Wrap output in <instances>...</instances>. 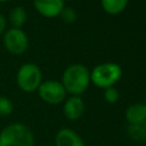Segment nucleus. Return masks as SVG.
Returning <instances> with one entry per match:
<instances>
[{"label":"nucleus","instance_id":"obj_8","mask_svg":"<svg viewBox=\"0 0 146 146\" xmlns=\"http://www.w3.org/2000/svg\"><path fill=\"white\" fill-rule=\"evenodd\" d=\"M63 112L68 120L76 121L84 113V102L80 96H71L65 99Z\"/></svg>","mask_w":146,"mask_h":146},{"label":"nucleus","instance_id":"obj_7","mask_svg":"<svg viewBox=\"0 0 146 146\" xmlns=\"http://www.w3.org/2000/svg\"><path fill=\"white\" fill-rule=\"evenodd\" d=\"M33 6L44 17H56L64 8V0H33Z\"/></svg>","mask_w":146,"mask_h":146},{"label":"nucleus","instance_id":"obj_9","mask_svg":"<svg viewBox=\"0 0 146 146\" xmlns=\"http://www.w3.org/2000/svg\"><path fill=\"white\" fill-rule=\"evenodd\" d=\"M55 146H86L81 136L73 129L63 128L55 136Z\"/></svg>","mask_w":146,"mask_h":146},{"label":"nucleus","instance_id":"obj_3","mask_svg":"<svg viewBox=\"0 0 146 146\" xmlns=\"http://www.w3.org/2000/svg\"><path fill=\"white\" fill-rule=\"evenodd\" d=\"M122 68L116 63H103L94 67L90 73V82L98 88H110L121 79Z\"/></svg>","mask_w":146,"mask_h":146},{"label":"nucleus","instance_id":"obj_2","mask_svg":"<svg viewBox=\"0 0 146 146\" xmlns=\"http://www.w3.org/2000/svg\"><path fill=\"white\" fill-rule=\"evenodd\" d=\"M0 146H34V135L24 123L15 122L0 131Z\"/></svg>","mask_w":146,"mask_h":146},{"label":"nucleus","instance_id":"obj_16","mask_svg":"<svg viewBox=\"0 0 146 146\" xmlns=\"http://www.w3.org/2000/svg\"><path fill=\"white\" fill-rule=\"evenodd\" d=\"M59 15L62 16V19L65 23H73L76 19V13L71 7H64L63 10H62V13Z\"/></svg>","mask_w":146,"mask_h":146},{"label":"nucleus","instance_id":"obj_4","mask_svg":"<svg viewBox=\"0 0 146 146\" xmlns=\"http://www.w3.org/2000/svg\"><path fill=\"white\" fill-rule=\"evenodd\" d=\"M16 82L21 90L25 92H32L38 90L42 82L41 68L33 63L23 64L16 74Z\"/></svg>","mask_w":146,"mask_h":146},{"label":"nucleus","instance_id":"obj_17","mask_svg":"<svg viewBox=\"0 0 146 146\" xmlns=\"http://www.w3.org/2000/svg\"><path fill=\"white\" fill-rule=\"evenodd\" d=\"M6 24H7V23H6L5 16L0 14V34L3 33V31H5V29H6Z\"/></svg>","mask_w":146,"mask_h":146},{"label":"nucleus","instance_id":"obj_5","mask_svg":"<svg viewBox=\"0 0 146 146\" xmlns=\"http://www.w3.org/2000/svg\"><path fill=\"white\" fill-rule=\"evenodd\" d=\"M38 94L43 102L50 105H58L63 103L67 95L62 82L56 80H47L41 82L38 88Z\"/></svg>","mask_w":146,"mask_h":146},{"label":"nucleus","instance_id":"obj_14","mask_svg":"<svg viewBox=\"0 0 146 146\" xmlns=\"http://www.w3.org/2000/svg\"><path fill=\"white\" fill-rule=\"evenodd\" d=\"M13 111H14L13 102L5 96H0V116H8L13 113Z\"/></svg>","mask_w":146,"mask_h":146},{"label":"nucleus","instance_id":"obj_13","mask_svg":"<svg viewBox=\"0 0 146 146\" xmlns=\"http://www.w3.org/2000/svg\"><path fill=\"white\" fill-rule=\"evenodd\" d=\"M128 130L131 137L136 140H144L146 139V122L137 125H129Z\"/></svg>","mask_w":146,"mask_h":146},{"label":"nucleus","instance_id":"obj_18","mask_svg":"<svg viewBox=\"0 0 146 146\" xmlns=\"http://www.w3.org/2000/svg\"><path fill=\"white\" fill-rule=\"evenodd\" d=\"M8 1H10V0H0V2H8Z\"/></svg>","mask_w":146,"mask_h":146},{"label":"nucleus","instance_id":"obj_6","mask_svg":"<svg viewBox=\"0 0 146 146\" xmlns=\"http://www.w3.org/2000/svg\"><path fill=\"white\" fill-rule=\"evenodd\" d=\"M3 46L10 54L21 55L25 52V50L29 47L27 35L23 30L11 27L5 33Z\"/></svg>","mask_w":146,"mask_h":146},{"label":"nucleus","instance_id":"obj_11","mask_svg":"<svg viewBox=\"0 0 146 146\" xmlns=\"http://www.w3.org/2000/svg\"><path fill=\"white\" fill-rule=\"evenodd\" d=\"M26 11L22 6H16L9 11V22L15 29H21L26 22Z\"/></svg>","mask_w":146,"mask_h":146},{"label":"nucleus","instance_id":"obj_10","mask_svg":"<svg viewBox=\"0 0 146 146\" xmlns=\"http://www.w3.org/2000/svg\"><path fill=\"white\" fill-rule=\"evenodd\" d=\"M129 125H137L146 122V104L136 103L130 105L124 113Z\"/></svg>","mask_w":146,"mask_h":146},{"label":"nucleus","instance_id":"obj_15","mask_svg":"<svg viewBox=\"0 0 146 146\" xmlns=\"http://www.w3.org/2000/svg\"><path fill=\"white\" fill-rule=\"evenodd\" d=\"M119 91L116 88L114 87H110V88H106L104 89V99L106 100V103L108 104H114L119 100Z\"/></svg>","mask_w":146,"mask_h":146},{"label":"nucleus","instance_id":"obj_1","mask_svg":"<svg viewBox=\"0 0 146 146\" xmlns=\"http://www.w3.org/2000/svg\"><path fill=\"white\" fill-rule=\"evenodd\" d=\"M62 84L67 94H71L72 96H80L90 84V72L82 64H73L64 71Z\"/></svg>","mask_w":146,"mask_h":146},{"label":"nucleus","instance_id":"obj_12","mask_svg":"<svg viewBox=\"0 0 146 146\" xmlns=\"http://www.w3.org/2000/svg\"><path fill=\"white\" fill-rule=\"evenodd\" d=\"M129 0H100L103 9L110 15H117L122 13Z\"/></svg>","mask_w":146,"mask_h":146}]
</instances>
